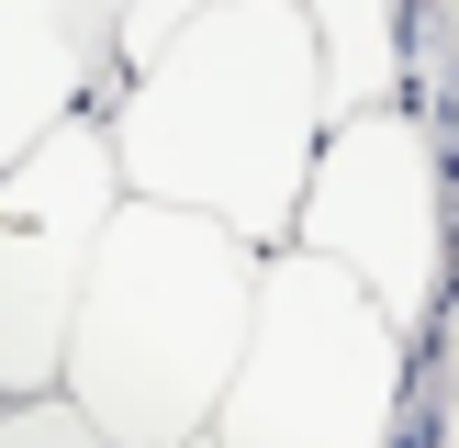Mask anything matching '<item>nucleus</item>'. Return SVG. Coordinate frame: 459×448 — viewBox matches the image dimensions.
Returning <instances> with one entry per match:
<instances>
[{
	"instance_id": "obj_1",
	"label": "nucleus",
	"mask_w": 459,
	"mask_h": 448,
	"mask_svg": "<svg viewBox=\"0 0 459 448\" xmlns=\"http://www.w3.org/2000/svg\"><path fill=\"white\" fill-rule=\"evenodd\" d=\"M112 168L146 202H191V213L236 224L247 246L291 236L314 134H325V67H314V22L291 0H224V12L179 22L146 67H124L101 101Z\"/></svg>"
},
{
	"instance_id": "obj_2",
	"label": "nucleus",
	"mask_w": 459,
	"mask_h": 448,
	"mask_svg": "<svg viewBox=\"0 0 459 448\" xmlns=\"http://www.w3.org/2000/svg\"><path fill=\"white\" fill-rule=\"evenodd\" d=\"M258 258L236 224L191 213V202L124 191L79 269V314H67L56 392L101 426L112 448H179L213 426L224 370L247 348V303H258Z\"/></svg>"
},
{
	"instance_id": "obj_3",
	"label": "nucleus",
	"mask_w": 459,
	"mask_h": 448,
	"mask_svg": "<svg viewBox=\"0 0 459 448\" xmlns=\"http://www.w3.org/2000/svg\"><path fill=\"white\" fill-rule=\"evenodd\" d=\"M403 392H415V336L336 258L269 246L258 303H247V348L224 370V403L202 437L213 448H393Z\"/></svg>"
},
{
	"instance_id": "obj_4",
	"label": "nucleus",
	"mask_w": 459,
	"mask_h": 448,
	"mask_svg": "<svg viewBox=\"0 0 459 448\" xmlns=\"http://www.w3.org/2000/svg\"><path fill=\"white\" fill-rule=\"evenodd\" d=\"M281 246L336 258L426 348V325H437V303H448V280H459V246H448V134L426 124L415 101L325 112Z\"/></svg>"
},
{
	"instance_id": "obj_5",
	"label": "nucleus",
	"mask_w": 459,
	"mask_h": 448,
	"mask_svg": "<svg viewBox=\"0 0 459 448\" xmlns=\"http://www.w3.org/2000/svg\"><path fill=\"white\" fill-rule=\"evenodd\" d=\"M112 202H124V168H112L101 112H79V124L34 134L22 157H0V403L56 392L79 269L101 246Z\"/></svg>"
},
{
	"instance_id": "obj_6",
	"label": "nucleus",
	"mask_w": 459,
	"mask_h": 448,
	"mask_svg": "<svg viewBox=\"0 0 459 448\" xmlns=\"http://www.w3.org/2000/svg\"><path fill=\"white\" fill-rule=\"evenodd\" d=\"M124 79V0H0V157L79 124Z\"/></svg>"
},
{
	"instance_id": "obj_7",
	"label": "nucleus",
	"mask_w": 459,
	"mask_h": 448,
	"mask_svg": "<svg viewBox=\"0 0 459 448\" xmlns=\"http://www.w3.org/2000/svg\"><path fill=\"white\" fill-rule=\"evenodd\" d=\"M314 22V67H325V112L403 101V0H291Z\"/></svg>"
},
{
	"instance_id": "obj_8",
	"label": "nucleus",
	"mask_w": 459,
	"mask_h": 448,
	"mask_svg": "<svg viewBox=\"0 0 459 448\" xmlns=\"http://www.w3.org/2000/svg\"><path fill=\"white\" fill-rule=\"evenodd\" d=\"M0 448H112V437L67 392H12V403H0Z\"/></svg>"
},
{
	"instance_id": "obj_9",
	"label": "nucleus",
	"mask_w": 459,
	"mask_h": 448,
	"mask_svg": "<svg viewBox=\"0 0 459 448\" xmlns=\"http://www.w3.org/2000/svg\"><path fill=\"white\" fill-rule=\"evenodd\" d=\"M202 12H224V0H124V67H146L157 45H169L179 22H202Z\"/></svg>"
},
{
	"instance_id": "obj_10",
	"label": "nucleus",
	"mask_w": 459,
	"mask_h": 448,
	"mask_svg": "<svg viewBox=\"0 0 459 448\" xmlns=\"http://www.w3.org/2000/svg\"><path fill=\"white\" fill-rule=\"evenodd\" d=\"M437 403H448V448H459V280H448V303H437Z\"/></svg>"
},
{
	"instance_id": "obj_11",
	"label": "nucleus",
	"mask_w": 459,
	"mask_h": 448,
	"mask_svg": "<svg viewBox=\"0 0 459 448\" xmlns=\"http://www.w3.org/2000/svg\"><path fill=\"white\" fill-rule=\"evenodd\" d=\"M448 246H459V157H448Z\"/></svg>"
},
{
	"instance_id": "obj_12",
	"label": "nucleus",
	"mask_w": 459,
	"mask_h": 448,
	"mask_svg": "<svg viewBox=\"0 0 459 448\" xmlns=\"http://www.w3.org/2000/svg\"><path fill=\"white\" fill-rule=\"evenodd\" d=\"M448 56H459V0H448Z\"/></svg>"
},
{
	"instance_id": "obj_13",
	"label": "nucleus",
	"mask_w": 459,
	"mask_h": 448,
	"mask_svg": "<svg viewBox=\"0 0 459 448\" xmlns=\"http://www.w3.org/2000/svg\"><path fill=\"white\" fill-rule=\"evenodd\" d=\"M179 448H213V437H179Z\"/></svg>"
}]
</instances>
